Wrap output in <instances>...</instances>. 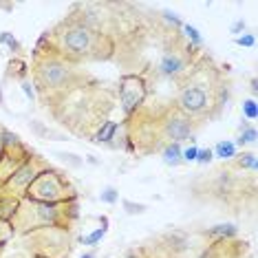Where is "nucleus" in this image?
<instances>
[{
  "label": "nucleus",
  "mask_w": 258,
  "mask_h": 258,
  "mask_svg": "<svg viewBox=\"0 0 258 258\" xmlns=\"http://www.w3.org/2000/svg\"><path fill=\"white\" fill-rule=\"evenodd\" d=\"M22 89H25L27 97H33V91H31V84H29V82H22Z\"/></svg>",
  "instance_id": "nucleus-26"
},
{
  "label": "nucleus",
  "mask_w": 258,
  "mask_h": 258,
  "mask_svg": "<svg viewBox=\"0 0 258 258\" xmlns=\"http://www.w3.org/2000/svg\"><path fill=\"white\" fill-rule=\"evenodd\" d=\"M243 29H245V22L238 20V22H234V25H232V33H240Z\"/></svg>",
  "instance_id": "nucleus-25"
},
{
  "label": "nucleus",
  "mask_w": 258,
  "mask_h": 258,
  "mask_svg": "<svg viewBox=\"0 0 258 258\" xmlns=\"http://www.w3.org/2000/svg\"><path fill=\"white\" fill-rule=\"evenodd\" d=\"M0 137H3L5 144H18V137H16V135H11V133H7V131L0 135Z\"/></svg>",
  "instance_id": "nucleus-24"
},
{
  "label": "nucleus",
  "mask_w": 258,
  "mask_h": 258,
  "mask_svg": "<svg viewBox=\"0 0 258 258\" xmlns=\"http://www.w3.org/2000/svg\"><path fill=\"white\" fill-rule=\"evenodd\" d=\"M236 44L238 46H254L256 44V38L254 36H238L236 38Z\"/></svg>",
  "instance_id": "nucleus-21"
},
{
  "label": "nucleus",
  "mask_w": 258,
  "mask_h": 258,
  "mask_svg": "<svg viewBox=\"0 0 258 258\" xmlns=\"http://www.w3.org/2000/svg\"><path fill=\"white\" fill-rule=\"evenodd\" d=\"M124 208H128V214H142L144 210H146L144 205H139V203L135 205V203H131V201H124Z\"/></svg>",
  "instance_id": "nucleus-22"
},
{
  "label": "nucleus",
  "mask_w": 258,
  "mask_h": 258,
  "mask_svg": "<svg viewBox=\"0 0 258 258\" xmlns=\"http://www.w3.org/2000/svg\"><path fill=\"white\" fill-rule=\"evenodd\" d=\"M212 150H199L197 152V163H210L212 161Z\"/></svg>",
  "instance_id": "nucleus-20"
},
{
  "label": "nucleus",
  "mask_w": 258,
  "mask_h": 258,
  "mask_svg": "<svg viewBox=\"0 0 258 258\" xmlns=\"http://www.w3.org/2000/svg\"><path fill=\"white\" fill-rule=\"evenodd\" d=\"M36 179V174H33V168H31V163H27V166H22L18 172L14 174V179H11V185H18V187H22V185H31V181Z\"/></svg>",
  "instance_id": "nucleus-7"
},
{
  "label": "nucleus",
  "mask_w": 258,
  "mask_h": 258,
  "mask_svg": "<svg viewBox=\"0 0 258 258\" xmlns=\"http://www.w3.org/2000/svg\"><path fill=\"white\" fill-rule=\"evenodd\" d=\"M254 142H256V128L243 124V133H240V137H238V144L245 146V144H254Z\"/></svg>",
  "instance_id": "nucleus-13"
},
{
  "label": "nucleus",
  "mask_w": 258,
  "mask_h": 258,
  "mask_svg": "<svg viewBox=\"0 0 258 258\" xmlns=\"http://www.w3.org/2000/svg\"><path fill=\"white\" fill-rule=\"evenodd\" d=\"M99 199H102L104 203H115L117 199H119V195H117L115 187H106V190H104L102 195H99Z\"/></svg>",
  "instance_id": "nucleus-18"
},
{
  "label": "nucleus",
  "mask_w": 258,
  "mask_h": 258,
  "mask_svg": "<svg viewBox=\"0 0 258 258\" xmlns=\"http://www.w3.org/2000/svg\"><path fill=\"white\" fill-rule=\"evenodd\" d=\"M163 161H166L168 166H179V163H181V148H179V144H168L166 148H163Z\"/></svg>",
  "instance_id": "nucleus-10"
},
{
  "label": "nucleus",
  "mask_w": 258,
  "mask_h": 258,
  "mask_svg": "<svg viewBox=\"0 0 258 258\" xmlns=\"http://www.w3.org/2000/svg\"><path fill=\"white\" fill-rule=\"evenodd\" d=\"M73 78V69L64 62L57 60H46L44 64H40L38 69V89L40 91H57L64 86L71 84Z\"/></svg>",
  "instance_id": "nucleus-2"
},
{
  "label": "nucleus",
  "mask_w": 258,
  "mask_h": 258,
  "mask_svg": "<svg viewBox=\"0 0 258 258\" xmlns=\"http://www.w3.org/2000/svg\"><path fill=\"white\" fill-rule=\"evenodd\" d=\"M159 71L168 78H177L179 73L185 71V60H181L177 53H166L161 57V64H159Z\"/></svg>",
  "instance_id": "nucleus-6"
},
{
  "label": "nucleus",
  "mask_w": 258,
  "mask_h": 258,
  "mask_svg": "<svg viewBox=\"0 0 258 258\" xmlns=\"http://www.w3.org/2000/svg\"><path fill=\"white\" fill-rule=\"evenodd\" d=\"M238 166L240 168L256 170V155H251V152H243V155L238 157Z\"/></svg>",
  "instance_id": "nucleus-14"
},
{
  "label": "nucleus",
  "mask_w": 258,
  "mask_h": 258,
  "mask_svg": "<svg viewBox=\"0 0 258 258\" xmlns=\"http://www.w3.org/2000/svg\"><path fill=\"white\" fill-rule=\"evenodd\" d=\"M124 258H139V254H137V251H131V254H126Z\"/></svg>",
  "instance_id": "nucleus-27"
},
{
  "label": "nucleus",
  "mask_w": 258,
  "mask_h": 258,
  "mask_svg": "<svg viewBox=\"0 0 258 258\" xmlns=\"http://www.w3.org/2000/svg\"><path fill=\"white\" fill-rule=\"evenodd\" d=\"M205 234H210V236H236L238 230H236V225H214Z\"/></svg>",
  "instance_id": "nucleus-11"
},
{
  "label": "nucleus",
  "mask_w": 258,
  "mask_h": 258,
  "mask_svg": "<svg viewBox=\"0 0 258 258\" xmlns=\"http://www.w3.org/2000/svg\"><path fill=\"white\" fill-rule=\"evenodd\" d=\"M115 133H117V124L115 121H104V126L97 131L95 135V142L97 144H106L110 139H115Z\"/></svg>",
  "instance_id": "nucleus-9"
},
{
  "label": "nucleus",
  "mask_w": 258,
  "mask_h": 258,
  "mask_svg": "<svg viewBox=\"0 0 258 258\" xmlns=\"http://www.w3.org/2000/svg\"><path fill=\"white\" fill-rule=\"evenodd\" d=\"M243 113H245L247 119H251V121L256 119V102H254V99H247V102L243 104Z\"/></svg>",
  "instance_id": "nucleus-17"
},
{
  "label": "nucleus",
  "mask_w": 258,
  "mask_h": 258,
  "mask_svg": "<svg viewBox=\"0 0 258 258\" xmlns=\"http://www.w3.org/2000/svg\"><path fill=\"white\" fill-rule=\"evenodd\" d=\"M0 44H9L11 46V51H20V44H18V40H16L11 33L5 31L3 36H0Z\"/></svg>",
  "instance_id": "nucleus-16"
},
{
  "label": "nucleus",
  "mask_w": 258,
  "mask_h": 258,
  "mask_svg": "<svg viewBox=\"0 0 258 258\" xmlns=\"http://www.w3.org/2000/svg\"><path fill=\"white\" fill-rule=\"evenodd\" d=\"M62 46L69 55L75 57H93L91 51H95V31L89 25L75 22L62 33Z\"/></svg>",
  "instance_id": "nucleus-1"
},
{
  "label": "nucleus",
  "mask_w": 258,
  "mask_h": 258,
  "mask_svg": "<svg viewBox=\"0 0 258 258\" xmlns=\"http://www.w3.org/2000/svg\"><path fill=\"white\" fill-rule=\"evenodd\" d=\"M106 223H108V219L104 216V219H102V225H104V227H99V230H95L93 234H89V236L84 238V245H97L99 240L106 236Z\"/></svg>",
  "instance_id": "nucleus-12"
},
{
  "label": "nucleus",
  "mask_w": 258,
  "mask_h": 258,
  "mask_svg": "<svg viewBox=\"0 0 258 258\" xmlns=\"http://www.w3.org/2000/svg\"><path fill=\"white\" fill-rule=\"evenodd\" d=\"M163 16H166V20H170L174 27H183V22H181V20H179L174 14H170V11H163Z\"/></svg>",
  "instance_id": "nucleus-23"
},
{
  "label": "nucleus",
  "mask_w": 258,
  "mask_h": 258,
  "mask_svg": "<svg viewBox=\"0 0 258 258\" xmlns=\"http://www.w3.org/2000/svg\"><path fill=\"white\" fill-rule=\"evenodd\" d=\"M119 91H121V108H124L126 115H131L133 110L144 102V97H146L144 82L139 78H135V75H128V78L121 80Z\"/></svg>",
  "instance_id": "nucleus-5"
},
{
  "label": "nucleus",
  "mask_w": 258,
  "mask_h": 258,
  "mask_svg": "<svg viewBox=\"0 0 258 258\" xmlns=\"http://www.w3.org/2000/svg\"><path fill=\"white\" fill-rule=\"evenodd\" d=\"M197 152H199L197 146H190V148H185L183 152H181V161H187V163L197 161Z\"/></svg>",
  "instance_id": "nucleus-19"
},
{
  "label": "nucleus",
  "mask_w": 258,
  "mask_h": 258,
  "mask_svg": "<svg viewBox=\"0 0 258 258\" xmlns=\"http://www.w3.org/2000/svg\"><path fill=\"white\" fill-rule=\"evenodd\" d=\"M82 258H97V256H95V254H93V251H91V254H84Z\"/></svg>",
  "instance_id": "nucleus-28"
},
{
  "label": "nucleus",
  "mask_w": 258,
  "mask_h": 258,
  "mask_svg": "<svg viewBox=\"0 0 258 258\" xmlns=\"http://www.w3.org/2000/svg\"><path fill=\"white\" fill-rule=\"evenodd\" d=\"M183 31H185V36L192 40V44H195V46H201V44H203V38L199 36V31H197V29L192 27V25H185Z\"/></svg>",
  "instance_id": "nucleus-15"
},
{
  "label": "nucleus",
  "mask_w": 258,
  "mask_h": 258,
  "mask_svg": "<svg viewBox=\"0 0 258 258\" xmlns=\"http://www.w3.org/2000/svg\"><path fill=\"white\" fill-rule=\"evenodd\" d=\"M212 104L203 84H185L179 93V110L183 115H203Z\"/></svg>",
  "instance_id": "nucleus-3"
},
{
  "label": "nucleus",
  "mask_w": 258,
  "mask_h": 258,
  "mask_svg": "<svg viewBox=\"0 0 258 258\" xmlns=\"http://www.w3.org/2000/svg\"><path fill=\"white\" fill-rule=\"evenodd\" d=\"M212 155L219 157V159H234V157H236V146L232 142H219L214 146Z\"/></svg>",
  "instance_id": "nucleus-8"
},
{
  "label": "nucleus",
  "mask_w": 258,
  "mask_h": 258,
  "mask_svg": "<svg viewBox=\"0 0 258 258\" xmlns=\"http://www.w3.org/2000/svg\"><path fill=\"white\" fill-rule=\"evenodd\" d=\"M163 135L170 144H181L192 135V119L181 110H174L170 117L163 119Z\"/></svg>",
  "instance_id": "nucleus-4"
}]
</instances>
